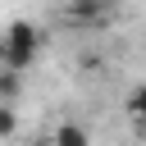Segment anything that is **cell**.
Instances as JSON below:
<instances>
[{
  "label": "cell",
  "mask_w": 146,
  "mask_h": 146,
  "mask_svg": "<svg viewBox=\"0 0 146 146\" xmlns=\"http://www.w3.org/2000/svg\"><path fill=\"white\" fill-rule=\"evenodd\" d=\"M14 132H18V110L0 100V137H14Z\"/></svg>",
  "instance_id": "8992f818"
},
{
  "label": "cell",
  "mask_w": 146,
  "mask_h": 146,
  "mask_svg": "<svg viewBox=\"0 0 146 146\" xmlns=\"http://www.w3.org/2000/svg\"><path fill=\"white\" fill-rule=\"evenodd\" d=\"M18 91H23V73L0 68V100H5V105H14V100H18Z\"/></svg>",
  "instance_id": "5b68a950"
},
{
  "label": "cell",
  "mask_w": 146,
  "mask_h": 146,
  "mask_svg": "<svg viewBox=\"0 0 146 146\" xmlns=\"http://www.w3.org/2000/svg\"><path fill=\"white\" fill-rule=\"evenodd\" d=\"M36 146H55V141H36Z\"/></svg>",
  "instance_id": "ba28073f"
},
{
  "label": "cell",
  "mask_w": 146,
  "mask_h": 146,
  "mask_svg": "<svg viewBox=\"0 0 146 146\" xmlns=\"http://www.w3.org/2000/svg\"><path fill=\"white\" fill-rule=\"evenodd\" d=\"M0 68H5V36H0Z\"/></svg>",
  "instance_id": "52a82bcc"
},
{
  "label": "cell",
  "mask_w": 146,
  "mask_h": 146,
  "mask_svg": "<svg viewBox=\"0 0 146 146\" xmlns=\"http://www.w3.org/2000/svg\"><path fill=\"white\" fill-rule=\"evenodd\" d=\"M123 110H128V119H132L137 128H146V82H137V87L128 91V100H123Z\"/></svg>",
  "instance_id": "277c9868"
},
{
  "label": "cell",
  "mask_w": 146,
  "mask_h": 146,
  "mask_svg": "<svg viewBox=\"0 0 146 146\" xmlns=\"http://www.w3.org/2000/svg\"><path fill=\"white\" fill-rule=\"evenodd\" d=\"M55 146H91V132L82 128V123H73V119H64L59 128H55V137H50Z\"/></svg>",
  "instance_id": "3957f363"
},
{
  "label": "cell",
  "mask_w": 146,
  "mask_h": 146,
  "mask_svg": "<svg viewBox=\"0 0 146 146\" xmlns=\"http://www.w3.org/2000/svg\"><path fill=\"white\" fill-rule=\"evenodd\" d=\"M0 36H5V68L27 73V68L36 64V55H41V32H36V23L14 18V23H9Z\"/></svg>",
  "instance_id": "6da1fadb"
},
{
  "label": "cell",
  "mask_w": 146,
  "mask_h": 146,
  "mask_svg": "<svg viewBox=\"0 0 146 146\" xmlns=\"http://www.w3.org/2000/svg\"><path fill=\"white\" fill-rule=\"evenodd\" d=\"M110 9H114L110 0H68V9H64V14H68L73 23H96V18H105Z\"/></svg>",
  "instance_id": "7a4b0ae2"
}]
</instances>
